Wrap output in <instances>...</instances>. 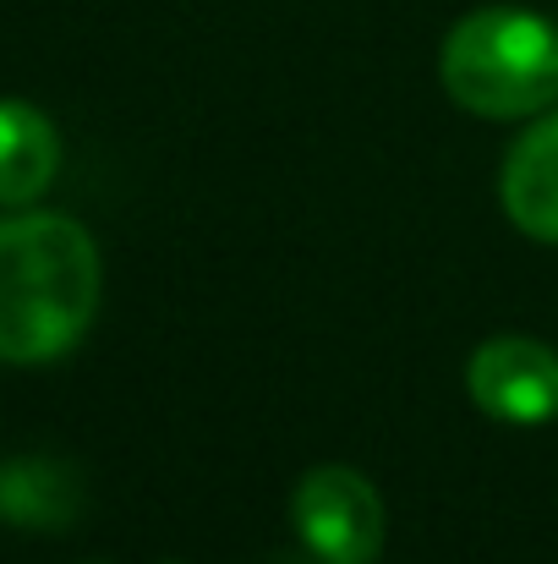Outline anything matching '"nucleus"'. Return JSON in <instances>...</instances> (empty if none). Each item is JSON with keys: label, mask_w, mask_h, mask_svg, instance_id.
<instances>
[{"label": "nucleus", "mask_w": 558, "mask_h": 564, "mask_svg": "<svg viewBox=\"0 0 558 564\" xmlns=\"http://www.w3.org/2000/svg\"><path fill=\"white\" fill-rule=\"evenodd\" d=\"M438 72L449 99L471 116H543L558 105V28L526 6H482L449 28Z\"/></svg>", "instance_id": "2"}, {"label": "nucleus", "mask_w": 558, "mask_h": 564, "mask_svg": "<svg viewBox=\"0 0 558 564\" xmlns=\"http://www.w3.org/2000/svg\"><path fill=\"white\" fill-rule=\"evenodd\" d=\"M83 510V482L61 460H6L0 466V521L28 532L72 527Z\"/></svg>", "instance_id": "7"}, {"label": "nucleus", "mask_w": 558, "mask_h": 564, "mask_svg": "<svg viewBox=\"0 0 558 564\" xmlns=\"http://www.w3.org/2000/svg\"><path fill=\"white\" fill-rule=\"evenodd\" d=\"M99 247L72 214L11 208L0 219V362L66 357L99 313Z\"/></svg>", "instance_id": "1"}, {"label": "nucleus", "mask_w": 558, "mask_h": 564, "mask_svg": "<svg viewBox=\"0 0 558 564\" xmlns=\"http://www.w3.org/2000/svg\"><path fill=\"white\" fill-rule=\"evenodd\" d=\"M61 171V132L28 99H0V203H39Z\"/></svg>", "instance_id": "6"}, {"label": "nucleus", "mask_w": 558, "mask_h": 564, "mask_svg": "<svg viewBox=\"0 0 558 564\" xmlns=\"http://www.w3.org/2000/svg\"><path fill=\"white\" fill-rule=\"evenodd\" d=\"M466 389L493 422L543 427L558 416V351L532 335H493L466 362Z\"/></svg>", "instance_id": "4"}, {"label": "nucleus", "mask_w": 558, "mask_h": 564, "mask_svg": "<svg viewBox=\"0 0 558 564\" xmlns=\"http://www.w3.org/2000/svg\"><path fill=\"white\" fill-rule=\"evenodd\" d=\"M291 521L324 564H372L383 554V499L351 466H313L291 494Z\"/></svg>", "instance_id": "3"}, {"label": "nucleus", "mask_w": 558, "mask_h": 564, "mask_svg": "<svg viewBox=\"0 0 558 564\" xmlns=\"http://www.w3.org/2000/svg\"><path fill=\"white\" fill-rule=\"evenodd\" d=\"M499 197L515 230L532 241H558V110H543L510 149Z\"/></svg>", "instance_id": "5"}, {"label": "nucleus", "mask_w": 558, "mask_h": 564, "mask_svg": "<svg viewBox=\"0 0 558 564\" xmlns=\"http://www.w3.org/2000/svg\"><path fill=\"white\" fill-rule=\"evenodd\" d=\"M171 564H176V560H171Z\"/></svg>", "instance_id": "8"}]
</instances>
